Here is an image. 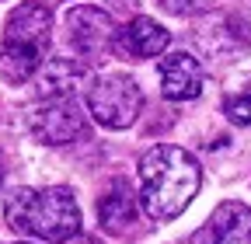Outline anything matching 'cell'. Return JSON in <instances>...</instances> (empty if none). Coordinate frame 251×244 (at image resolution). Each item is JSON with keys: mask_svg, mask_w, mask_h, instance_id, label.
<instances>
[{"mask_svg": "<svg viewBox=\"0 0 251 244\" xmlns=\"http://www.w3.org/2000/svg\"><path fill=\"white\" fill-rule=\"evenodd\" d=\"M199 185H202L199 161L181 146L161 143L140 157V202L147 217L157 223L185 213V206L196 199Z\"/></svg>", "mask_w": 251, "mask_h": 244, "instance_id": "6da1fadb", "label": "cell"}, {"mask_svg": "<svg viewBox=\"0 0 251 244\" xmlns=\"http://www.w3.org/2000/svg\"><path fill=\"white\" fill-rule=\"evenodd\" d=\"M4 220L11 230L67 244L70 237L80 234V209L70 189L49 185V189H14L11 199L4 202Z\"/></svg>", "mask_w": 251, "mask_h": 244, "instance_id": "7a4b0ae2", "label": "cell"}, {"mask_svg": "<svg viewBox=\"0 0 251 244\" xmlns=\"http://www.w3.org/2000/svg\"><path fill=\"white\" fill-rule=\"evenodd\" d=\"M52 14L42 4H18L7 14L0 39V77L7 84H25L39 73L42 56L49 49Z\"/></svg>", "mask_w": 251, "mask_h": 244, "instance_id": "3957f363", "label": "cell"}, {"mask_svg": "<svg viewBox=\"0 0 251 244\" xmlns=\"http://www.w3.org/2000/svg\"><path fill=\"white\" fill-rule=\"evenodd\" d=\"M84 101L94 122H101L108 129H129L143 108V91L126 73H101L87 84Z\"/></svg>", "mask_w": 251, "mask_h": 244, "instance_id": "277c9868", "label": "cell"}, {"mask_svg": "<svg viewBox=\"0 0 251 244\" xmlns=\"http://www.w3.org/2000/svg\"><path fill=\"white\" fill-rule=\"evenodd\" d=\"M115 35H119V28L112 24V18L101 7L80 4L67 14V39L84 59H101L105 52H112Z\"/></svg>", "mask_w": 251, "mask_h": 244, "instance_id": "5b68a950", "label": "cell"}, {"mask_svg": "<svg viewBox=\"0 0 251 244\" xmlns=\"http://www.w3.org/2000/svg\"><path fill=\"white\" fill-rule=\"evenodd\" d=\"M28 126L35 133V140L49 146H63L84 133V115H80L77 98H46L42 105L31 108Z\"/></svg>", "mask_w": 251, "mask_h": 244, "instance_id": "8992f818", "label": "cell"}, {"mask_svg": "<svg viewBox=\"0 0 251 244\" xmlns=\"http://www.w3.org/2000/svg\"><path fill=\"white\" fill-rule=\"evenodd\" d=\"M188 244H251V206L227 199L188 237Z\"/></svg>", "mask_w": 251, "mask_h": 244, "instance_id": "52a82bcc", "label": "cell"}, {"mask_svg": "<svg viewBox=\"0 0 251 244\" xmlns=\"http://www.w3.org/2000/svg\"><path fill=\"white\" fill-rule=\"evenodd\" d=\"M157 70H161V95L168 101H192V98H199V91H202V67H199L196 56L168 52V56H161Z\"/></svg>", "mask_w": 251, "mask_h": 244, "instance_id": "ba28073f", "label": "cell"}, {"mask_svg": "<svg viewBox=\"0 0 251 244\" xmlns=\"http://www.w3.org/2000/svg\"><path fill=\"white\" fill-rule=\"evenodd\" d=\"M171 42V32L164 24H157L153 18H133L129 24L119 28L115 35V52L119 56H129V59H150V56H161Z\"/></svg>", "mask_w": 251, "mask_h": 244, "instance_id": "9c48e42d", "label": "cell"}, {"mask_svg": "<svg viewBox=\"0 0 251 244\" xmlns=\"http://www.w3.org/2000/svg\"><path fill=\"white\" fill-rule=\"evenodd\" d=\"M98 223L112 237L126 234V230L136 223V199H133V189L126 185L122 178H115L112 189L101 195V202H98Z\"/></svg>", "mask_w": 251, "mask_h": 244, "instance_id": "30bf717a", "label": "cell"}, {"mask_svg": "<svg viewBox=\"0 0 251 244\" xmlns=\"http://www.w3.org/2000/svg\"><path fill=\"white\" fill-rule=\"evenodd\" d=\"M84 80V67L74 59H49L42 77H39V91L42 98H74V84Z\"/></svg>", "mask_w": 251, "mask_h": 244, "instance_id": "8fae6325", "label": "cell"}, {"mask_svg": "<svg viewBox=\"0 0 251 244\" xmlns=\"http://www.w3.org/2000/svg\"><path fill=\"white\" fill-rule=\"evenodd\" d=\"M224 115L234 122V126H251V91H244V95H234V98H227V105H224Z\"/></svg>", "mask_w": 251, "mask_h": 244, "instance_id": "7c38bea8", "label": "cell"}, {"mask_svg": "<svg viewBox=\"0 0 251 244\" xmlns=\"http://www.w3.org/2000/svg\"><path fill=\"white\" fill-rule=\"evenodd\" d=\"M161 4L171 11V14H196V11H202L209 0H161Z\"/></svg>", "mask_w": 251, "mask_h": 244, "instance_id": "4fadbf2b", "label": "cell"}, {"mask_svg": "<svg viewBox=\"0 0 251 244\" xmlns=\"http://www.w3.org/2000/svg\"><path fill=\"white\" fill-rule=\"evenodd\" d=\"M0 178H4V164H0Z\"/></svg>", "mask_w": 251, "mask_h": 244, "instance_id": "5bb4252c", "label": "cell"}, {"mask_svg": "<svg viewBox=\"0 0 251 244\" xmlns=\"http://www.w3.org/2000/svg\"><path fill=\"white\" fill-rule=\"evenodd\" d=\"M70 244H74V241H70ZM84 244H94V241H84Z\"/></svg>", "mask_w": 251, "mask_h": 244, "instance_id": "9a60e30c", "label": "cell"}]
</instances>
